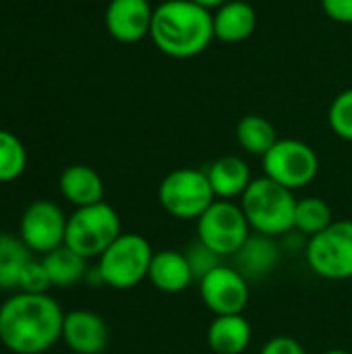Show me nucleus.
<instances>
[{
  "label": "nucleus",
  "mask_w": 352,
  "mask_h": 354,
  "mask_svg": "<svg viewBox=\"0 0 352 354\" xmlns=\"http://www.w3.org/2000/svg\"><path fill=\"white\" fill-rule=\"evenodd\" d=\"M64 313L56 299L17 292L0 307V342L15 354H44L62 338Z\"/></svg>",
  "instance_id": "1"
},
{
  "label": "nucleus",
  "mask_w": 352,
  "mask_h": 354,
  "mask_svg": "<svg viewBox=\"0 0 352 354\" xmlns=\"http://www.w3.org/2000/svg\"><path fill=\"white\" fill-rule=\"evenodd\" d=\"M149 37L170 58H195L216 39L214 12L193 0H166L154 8Z\"/></svg>",
  "instance_id": "2"
},
{
  "label": "nucleus",
  "mask_w": 352,
  "mask_h": 354,
  "mask_svg": "<svg viewBox=\"0 0 352 354\" xmlns=\"http://www.w3.org/2000/svg\"><path fill=\"white\" fill-rule=\"evenodd\" d=\"M297 201L295 191L268 176H259L253 178L241 197V207L253 232L278 239L295 230Z\"/></svg>",
  "instance_id": "3"
},
{
  "label": "nucleus",
  "mask_w": 352,
  "mask_h": 354,
  "mask_svg": "<svg viewBox=\"0 0 352 354\" xmlns=\"http://www.w3.org/2000/svg\"><path fill=\"white\" fill-rule=\"evenodd\" d=\"M149 241L135 232H122L100 257L98 274L104 286L114 290H131L147 280L149 266L154 259Z\"/></svg>",
  "instance_id": "4"
},
{
  "label": "nucleus",
  "mask_w": 352,
  "mask_h": 354,
  "mask_svg": "<svg viewBox=\"0 0 352 354\" xmlns=\"http://www.w3.org/2000/svg\"><path fill=\"white\" fill-rule=\"evenodd\" d=\"M120 234L122 222L118 212L106 201H100L95 205L77 207L68 216L64 245L89 261L98 259Z\"/></svg>",
  "instance_id": "5"
},
{
  "label": "nucleus",
  "mask_w": 352,
  "mask_h": 354,
  "mask_svg": "<svg viewBox=\"0 0 352 354\" xmlns=\"http://www.w3.org/2000/svg\"><path fill=\"white\" fill-rule=\"evenodd\" d=\"M158 201L172 218L197 222L201 214L216 201V195L205 170L176 168L160 183Z\"/></svg>",
  "instance_id": "6"
},
{
  "label": "nucleus",
  "mask_w": 352,
  "mask_h": 354,
  "mask_svg": "<svg viewBox=\"0 0 352 354\" xmlns=\"http://www.w3.org/2000/svg\"><path fill=\"white\" fill-rule=\"evenodd\" d=\"M251 232L241 203L226 199H216L197 220V241L207 245L222 259L234 257Z\"/></svg>",
  "instance_id": "7"
},
{
  "label": "nucleus",
  "mask_w": 352,
  "mask_h": 354,
  "mask_svg": "<svg viewBox=\"0 0 352 354\" xmlns=\"http://www.w3.org/2000/svg\"><path fill=\"white\" fill-rule=\"evenodd\" d=\"M309 270L324 280L352 278V220H334L324 232L311 236L305 247Z\"/></svg>",
  "instance_id": "8"
},
{
  "label": "nucleus",
  "mask_w": 352,
  "mask_h": 354,
  "mask_svg": "<svg viewBox=\"0 0 352 354\" xmlns=\"http://www.w3.org/2000/svg\"><path fill=\"white\" fill-rule=\"evenodd\" d=\"M263 176L278 185L297 191L309 187L319 172L315 149L301 139H278L276 145L261 158Z\"/></svg>",
  "instance_id": "9"
},
{
  "label": "nucleus",
  "mask_w": 352,
  "mask_h": 354,
  "mask_svg": "<svg viewBox=\"0 0 352 354\" xmlns=\"http://www.w3.org/2000/svg\"><path fill=\"white\" fill-rule=\"evenodd\" d=\"M66 216L58 203L39 199L25 207L19 222V239L31 253L46 255L64 245Z\"/></svg>",
  "instance_id": "10"
},
{
  "label": "nucleus",
  "mask_w": 352,
  "mask_h": 354,
  "mask_svg": "<svg viewBox=\"0 0 352 354\" xmlns=\"http://www.w3.org/2000/svg\"><path fill=\"white\" fill-rule=\"evenodd\" d=\"M199 295L203 305L214 315H243L249 305V280L230 266H218L199 280Z\"/></svg>",
  "instance_id": "11"
},
{
  "label": "nucleus",
  "mask_w": 352,
  "mask_h": 354,
  "mask_svg": "<svg viewBox=\"0 0 352 354\" xmlns=\"http://www.w3.org/2000/svg\"><path fill=\"white\" fill-rule=\"evenodd\" d=\"M154 8L149 0H110L106 6V29L120 44H135L149 35Z\"/></svg>",
  "instance_id": "12"
},
{
  "label": "nucleus",
  "mask_w": 352,
  "mask_h": 354,
  "mask_svg": "<svg viewBox=\"0 0 352 354\" xmlns=\"http://www.w3.org/2000/svg\"><path fill=\"white\" fill-rule=\"evenodd\" d=\"M108 326L102 315L85 309L64 313L62 340L75 354H100L108 346Z\"/></svg>",
  "instance_id": "13"
},
{
  "label": "nucleus",
  "mask_w": 352,
  "mask_h": 354,
  "mask_svg": "<svg viewBox=\"0 0 352 354\" xmlns=\"http://www.w3.org/2000/svg\"><path fill=\"white\" fill-rule=\"evenodd\" d=\"M147 280L154 288L166 295H178L193 284V272L183 251L162 249L154 253Z\"/></svg>",
  "instance_id": "14"
},
{
  "label": "nucleus",
  "mask_w": 352,
  "mask_h": 354,
  "mask_svg": "<svg viewBox=\"0 0 352 354\" xmlns=\"http://www.w3.org/2000/svg\"><path fill=\"white\" fill-rule=\"evenodd\" d=\"M234 259H237L234 268L247 280H261L276 270L280 261V245L276 243L274 236L251 232V236L239 249Z\"/></svg>",
  "instance_id": "15"
},
{
  "label": "nucleus",
  "mask_w": 352,
  "mask_h": 354,
  "mask_svg": "<svg viewBox=\"0 0 352 354\" xmlns=\"http://www.w3.org/2000/svg\"><path fill=\"white\" fill-rule=\"evenodd\" d=\"M210 185L214 189L216 199L234 201L245 195L249 185L253 183L249 164L239 156H222L210 164L205 170Z\"/></svg>",
  "instance_id": "16"
},
{
  "label": "nucleus",
  "mask_w": 352,
  "mask_h": 354,
  "mask_svg": "<svg viewBox=\"0 0 352 354\" xmlns=\"http://www.w3.org/2000/svg\"><path fill=\"white\" fill-rule=\"evenodd\" d=\"M257 27L255 8L245 0H228L214 10V37L224 44H241Z\"/></svg>",
  "instance_id": "17"
},
{
  "label": "nucleus",
  "mask_w": 352,
  "mask_h": 354,
  "mask_svg": "<svg viewBox=\"0 0 352 354\" xmlns=\"http://www.w3.org/2000/svg\"><path fill=\"white\" fill-rule=\"evenodd\" d=\"M62 197L75 207H87L104 201V180L102 176L85 164H73L62 170L58 178Z\"/></svg>",
  "instance_id": "18"
},
{
  "label": "nucleus",
  "mask_w": 352,
  "mask_h": 354,
  "mask_svg": "<svg viewBox=\"0 0 352 354\" xmlns=\"http://www.w3.org/2000/svg\"><path fill=\"white\" fill-rule=\"evenodd\" d=\"M253 338L245 315H216L207 328V344L216 354H243Z\"/></svg>",
  "instance_id": "19"
},
{
  "label": "nucleus",
  "mask_w": 352,
  "mask_h": 354,
  "mask_svg": "<svg viewBox=\"0 0 352 354\" xmlns=\"http://www.w3.org/2000/svg\"><path fill=\"white\" fill-rule=\"evenodd\" d=\"M41 263L46 268V274L50 278V284L56 288H71L85 280L87 276V259L68 249L66 245L46 253L41 257Z\"/></svg>",
  "instance_id": "20"
},
{
  "label": "nucleus",
  "mask_w": 352,
  "mask_h": 354,
  "mask_svg": "<svg viewBox=\"0 0 352 354\" xmlns=\"http://www.w3.org/2000/svg\"><path fill=\"white\" fill-rule=\"evenodd\" d=\"M237 141L243 151L263 158L278 141L274 124L261 114H247L237 124Z\"/></svg>",
  "instance_id": "21"
},
{
  "label": "nucleus",
  "mask_w": 352,
  "mask_h": 354,
  "mask_svg": "<svg viewBox=\"0 0 352 354\" xmlns=\"http://www.w3.org/2000/svg\"><path fill=\"white\" fill-rule=\"evenodd\" d=\"M31 259V251L19 236L0 232V290L19 288L21 274Z\"/></svg>",
  "instance_id": "22"
},
{
  "label": "nucleus",
  "mask_w": 352,
  "mask_h": 354,
  "mask_svg": "<svg viewBox=\"0 0 352 354\" xmlns=\"http://www.w3.org/2000/svg\"><path fill=\"white\" fill-rule=\"evenodd\" d=\"M334 224L332 207L319 197H303L297 201L295 212V230L307 239L324 232L328 226Z\"/></svg>",
  "instance_id": "23"
},
{
  "label": "nucleus",
  "mask_w": 352,
  "mask_h": 354,
  "mask_svg": "<svg viewBox=\"0 0 352 354\" xmlns=\"http://www.w3.org/2000/svg\"><path fill=\"white\" fill-rule=\"evenodd\" d=\"M27 168V149L23 141L6 131L0 129V183L17 180Z\"/></svg>",
  "instance_id": "24"
},
{
  "label": "nucleus",
  "mask_w": 352,
  "mask_h": 354,
  "mask_svg": "<svg viewBox=\"0 0 352 354\" xmlns=\"http://www.w3.org/2000/svg\"><path fill=\"white\" fill-rule=\"evenodd\" d=\"M330 129L344 141H352V87L334 97L328 110Z\"/></svg>",
  "instance_id": "25"
},
{
  "label": "nucleus",
  "mask_w": 352,
  "mask_h": 354,
  "mask_svg": "<svg viewBox=\"0 0 352 354\" xmlns=\"http://www.w3.org/2000/svg\"><path fill=\"white\" fill-rule=\"evenodd\" d=\"M185 255H187V261H189V266H191L193 278H195L197 282H199L201 278H205L210 272H214L218 266H222V257H220L216 251H212L207 245H203L201 241L193 243V245L185 251Z\"/></svg>",
  "instance_id": "26"
},
{
  "label": "nucleus",
  "mask_w": 352,
  "mask_h": 354,
  "mask_svg": "<svg viewBox=\"0 0 352 354\" xmlns=\"http://www.w3.org/2000/svg\"><path fill=\"white\" fill-rule=\"evenodd\" d=\"M50 278L46 274V268L41 261H35L31 259L23 274H21V280H19V292H29V295H46L48 288H50Z\"/></svg>",
  "instance_id": "27"
},
{
  "label": "nucleus",
  "mask_w": 352,
  "mask_h": 354,
  "mask_svg": "<svg viewBox=\"0 0 352 354\" xmlns=\"http://www.w3.org/2000/svg\"><path fill=\"white\" fill-rule=\"evenodd\" d=\"M259 354H307L299 340L290 336H274L268 340Z\"/></svg>",
  "instance_id": "28"
},
{
  "label": "nucleus",
  "mask_w": 352,
  "mask_h": 354,
  "mask_svg": "<svg viewBox=\"0 0 352 354\" xmlns=\"http://www.w3.org/2000/svg\"><path fill=\"white\" fill-rule=\"evenodd\" d=\"M322 8L336 23H352V0H322Z\"/></svg>",
  "instance_id": "29"
},
{
  "label": "nucleus",
  "mask_w": 352,
  "mask_h": 354,
  "mask_svg": "<svg viewBox=\"0 0 352 354\" xmlns=\"http://www.w3.org/2000/svg\"><path fill=\"white\" fill-rule=\"evenodd\" d=\"M193 2L201 4V6L207 8V10H216V8H220L222 4H226L228 0H193Z\"/></svg>",
  "instance_id": "30"
},
{
  "label": "nucleus",
  "mask_w": 352,
  "mask_h": 354,
  "mask_svg": "<svg viewBox=\"0 0 352 354\" xmlns=\"http://www.w3.org/2000/svg\"><path fill=\"white\" fill-rule=\"evenodd\" d=\"M322 354H351V353H346V351H326V353H322Z\"/></svg>",
  "instance_id": "31"
}]
</instances>
